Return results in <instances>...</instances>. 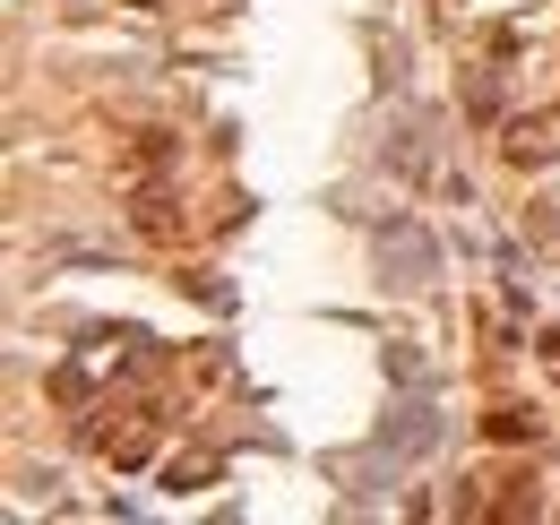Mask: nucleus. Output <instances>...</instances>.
<instances>
[{"instance_id":"1","label":"nucleus","mask_w":560,"mask_h":525,"mask_svg":"<svg viewBox=\"0 0 560 525\" xmlns=\"http://www.w3.org/2000/svg\"><path fill=\"white\" fill-rule=\"evenodd\" d=\"M397 276H406V293H422V284H431V242L397 233Z\"/></svg>"}]
</instances>
